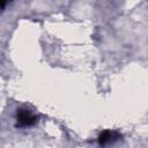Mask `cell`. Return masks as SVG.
<instances>
[{
	"mask_svg": "<svg viewBox=\"0 0 148 148\" xmlns=\"http://www.w3.org/2000/svg\"><path fill=\"white\" fill-rule=\"evenodd\" d=\"M37 118L28 110H20L17 112V126L28 127L36 123Z\"/></svg>",
	"mask_w": 148,
	"mask_h": 148,
	"instance_id": "6da1fadb",
	"label": "cell"
},
{
	"mask_svg": "<svg viewBox=\"0 0 148 148\" xmlns=\"http://www.w3.org/2000/svg\"><path fill=\"white\" fill-rule=\"evenodd\" d=\"M120 138V135L117 133V132H112V131H105L103 132L101 135H99V145H109V143H112L114 142L116 140H118Z\"/></svg>",
	"mask_w": 148,
	"mask_h": 148,
	"instance_id": "7a4b0ae2",
	"label": "cell"
},
{
	"mask_svg": "<svg viewBox=\"0 0 148 148\" xmlns=\"http://www.w3.org/2000/svg\"><path fill=\"white\" fill-rule=\"evenodd\" d=\"M7 2H8V0H0V9H2L7 5Z\"/></svg>",
	"mask_w": 148,
	"mask_h": 148,
	"instance_id": "3957f363",
	"label": "cell"
}]
</instances>
